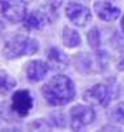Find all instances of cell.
I'll list each match as a JSON object with an SVG mask.
<instances>
[{
  "mask_svg": "<svg viewBox=\"0 0 124 132\" xmlns=\"http://www.w3.org/2000/svg\"><path fill=\"white\" fill-rule=\"evenodd\" d=\"M61 42L68 48H75L81 45V37L75 29L69 26H64L61 31Z\"/></svg>",
  "mask_w": 124,
  "mask_h": 132,
  "instance_id": "obj_12",
  "label": "cell"
},
{
  "mask_svg": "<svg viewBox=\"0 0 124 132\" xmlns=\"http://www.w3.org/2000/svg\"><path fill=\"white\" fill-rule=\"evenodd\" d=\"M86 38H87V43H89V46L92 48L97 50L101 46V31L98 30L97 26H94L89 33H87Z\"/></svg>",
  "mask_w": 124,
  "mask_h": 132,
  "instance_id": "obj_19",
  "label": "cell"
},
{
  "mask_svg": "<svg viewBox=\"0 0 124 132\" xmlns=\"http://www.w3.org/2000/svg\"><path fill=\"white\" fill-rule=\"evenodd\" d=\"M48 122L51 126L56 128H65L67 127V118L61 111H52L48 115Z\"/></svg>",
  "mask_w": 124,
  "mask_h": 132,
  "instance_id": "obj_17",
  "label": "cell"
},
{
  "mask_svg": "<svg viewBox=\"0 0 124 132\" xmlns=\"http://www.w3.org/2000/svg\"><path fill=\"white\" fill-rule=\"evenodd\" d=\"M75 67L80 73H89L93 68V60L89 55L86 54H78L75 56Z\"/></svg>",
  "mask_w": 124,
  "mask_h": 132,
  "instance_id": "obj_14",
  "label": "cell"
},
{
  "mask_svg": "<svg viewBox=\"0 0 124 132\" xmlns=\"http://www.w3.org/2000/svg\"><path fill=\"white\" fill-rule=\"evenodd\" d=\"M114 94L111 88L107 84H95L90 88H87L84 93H82V98L85 102H87L89 105H94V106H107L110 103V101L112 100Z\"/></svg>",
  "mask_w": 124,
  "mask_h": 132,
  "instance_id": "obj_5",
  "label": "cell"
},
{
  "mask_svg": "<svg viewBox=\"0 0 124 132\" xmlns=\"http://www.w3.org/2000/svg\"><path fill=\"white\" fill-rule=\"evenodd\" d=\"M47 63L54 71H64L69 64V58L58 47H51L47 52Z\"/></svg>",
  "mask_w": 124,
  "mask_h": 132,
  "instance_id": "obj_10",
  "label": "cell"
},
{
  "mask_svg": "<svg viewBox=\"0 0 124 132\" xmlns=\"http://www.w3.org/2000/svg\"><path fill=\"white\" fill-rule=\"evenodd\" d=\"M94 12L99 20L104 22L115 21L120 16V9L114 4H111L110 2H107V0H97L94 3Z\"/></svg>",
  "mask_w": 124,
  "mask_h": 132,
  "instance_id": "obj_9",
  "label": "cell"
},
{
  "mask_svg": "<svg viewBox=\"0 0 124 132\" xmlns=\"http://www.w3.org/2000/svg\"><path fill=\"white\" fill-rule=\"evenodd\" d=\"M50 21V17L43 11H34L26 16L24 26L28 30H42Z\"/></svg>",
  "mask_w": 124,
  "mask_h": 132,
  "instance_id": "obj_11",
  "label": "cell"
},
{
  "mask_svg": "<svg viewBox=\"0 0 124 132\" xmlns=\"http://www.w3.org/2000/svg\"><path fill=\"white\" fill-rule=\"evenodd\" d=\"M109 117L112 122L124 126V102H118L114 105V107L110 110Z\"/></svg>",
  "mask_w": 124,
  "mask_h": 132,
  "instance_id": "obj_16",
  "label": "cell"
},
{
  "mask_svg": "<svg viewBox=\"0 0 124 132\" xmlns=\"http://www.w3.org/2000/svg\"><path fill=\"white\" fill-rule=\"evenodd\" d=\"M0 132H22V129L19 127V126H16V124H8L5 127H2L0 128Z\"/></svg>",
  "mask_w": 124,
  "mask_h": 132,
  "instance_id": "obj_20",
  "label": "cell"
},
{
  "mask_svg": "<svg viewBox=\"0 0 124 132\" xmlns=\"http://www.w3.org/2000/svg\"><path fill=\"white\" fill-rule=\"evenodd\" d=\"M63 0H46L45 2V9H42L48 17L50 20L52 17H56L59 8L61 7Z\"/></svg>",
  "mask_w": 124,
  "mask_h": 132,
  "instance_id": "obj_18",
  "label": "cell"
},
{
  "mask_svg": "<svg viewBox=\"0 0 124 132\" xmlns=\"http://www.w3.org/2000/svg\"><path fill=\"white\" fill-rule=\"evenodd\" d=\"M51 124L48 120L46 119H33L31 122H29L28 124V131L29 132H51Z\"/></svg>",
  "mask_w": 124,
  "mask_h": 132,
  "instance_id": "obj_15",
  "label": "cell"
},
{
  "mask_svg": "<svg viewBox=\"0 0 124 132\" xmlns=\"http://www.w3.org/2000/svg\"><path fill=\"white\" fill-rule=\"evenodd\" d=\"M50 71V65L42 60H30L25 65V76L30 82H39Z\"/></svg>",
  "mask_w": 124,
  "mask_h": 132,
  "instance_id": "obj_8",
  "label": "cell"
},
{
  "mask_svg": "<svg viewBox=\"0 0 124 132\" xmlns=\"http://www.w3.org/2000/svg\"><path fill=\"white\" fill-rule=\"evenodd\" d=\"M97 132H123L120 128H118L116 126H112V124H107V126H103L101 127Z\"/></svg>",
  "mask_w": 124,
  "mask_h": 132,
  "instance_id": "obj_21",
  "label": "cell"
},
{
  "mask_svg": "<svg viewBox=\"0 0 124 132\" xmlns=\"http://www.w3.org/2000/svg\"><path fill=\"white\" fill-rule=\"evenodd\" d=\"M38 48L39 43L37 39L24 34H14L4 43L3 55L5 59L12 60L21 56L34 55L35 52H38Z\"/></svg>",
  "mask_w": 124,
  "mask_h": 132,
  "instance_id": "obj_2",
  "label": "cell"
},
{
  "mask_svg": "<svg viewBox=\"0 0 124 132\" xmlns=\"http://www.w3.org/2000/svg\"><path fill=\"white\" fill-rule=\"evenodd\" d=\"M120 26H121V30H123V33H124V16H123V18H121V22H120Z\"/></svg>",
  "mask_w": 124,
  "mask_h": 132,
  "instance_id": "obj_23",
  "label": "cell"
},
{
  "mask_svg": "<svg viewBox=\"0 0 124 132\" xmlns=\"http://www.w3.org/2000/svg\"><path fill=\"white\" fill-rule=\"evenodd\" d=\"M45 101L54 107L65 106L76 97V85L65 75H55L42 86Z\"/></svg>",
  "mask_w": 124,
  "mask_h": 132,
  "instance_id": "obj_1",
  "label": "cell"
},
{
  "mask_svg": "<svg viewBox=\"0 0 124 132\" xmlns=\"http://www.w3.org/2000/svg\"><path fill=\"white\" fill-rule=\"evenodd\" d=\"M65 14L68 20L76 26L84 28L92 21V12L86 5L76 2H69L65 7Z\"/></svg>",
  "mask_w": 124,
  "mask_h": 132,
  "instance_id": "obj_7",
  "label": "cell"
},
{
  "mask_svg": "<svg viewBox=\"0 0 124 132\" xmlns=\"http://www.w3.org/2000/svg\"><path fill=\"white\" fill-rule=\"evenodd\" d=\"M116 67H118V69H119V71H124V48H123V50L120 51V54H119Z\"/></svg>",
  "mask_w": 124,
  "mask_h": 132,
  "instance_id": "obj_22",
  "label": "cell"
},
{
  "mask_svg": "<svg viewBox=\"0 0 124 132\" xmlns=\"http://www.w3.org/2000/svg\"><path fill=\"white\" fill-rule=\"evenodd\" d=\"M11 109L19 118H25L30 114L34 107V98L33 94L28 89H20L12 94L11 98Z\"/></svg>",
  "mask_w": 124,
  "mask_h": 132,
  "instance_id": "obj_6",
  "label": "cell"
},
{
  "mask_svg": "<svg viewBox=\"0 0 124 132\" xmlns=\"http://www.w3.org/2000/svg\"><path fill=\"white\" fill-rule=\"evenodd\" d=\"M97 115L95 111L92 106L89 105H75L69 110V123H70V129L73 132H86Z\"/></svg>",
  "mask_w": 124,
  "mask_h": 132,
  "instance_id": "obj_3",
  "label": "cell"
},
{
  "mask_svg": "<svg viewBox=\"0 0 124 132\" xmlns=\"http://www.w3.org/2000/svg\"><path fill=\"white\" fill-rule=\"evenodd\" d=\"M17 85L16 79L4 69H0V94H9Z\"/></svg>",
  "mask_w": 124,
  "mask_h": 132,
  "instance_id": "obj_13",
  "label": "cell"
},
{
  "mask_svg": "<svg viewBox=\"0 0 124 132\" xmlns=\"http://www.w3.org/2000/svg\"><path fill=\"white\" fill-rule=\"evenodd\" d=\"M0 12L8 22L20 24L28 16V7L24 0H0Z\"/></svg>",
  "mask_w": 124,
  "mask_h": 132,
  "instance_id": "obj_4",
  "label": "cell"
}]
</instances>
